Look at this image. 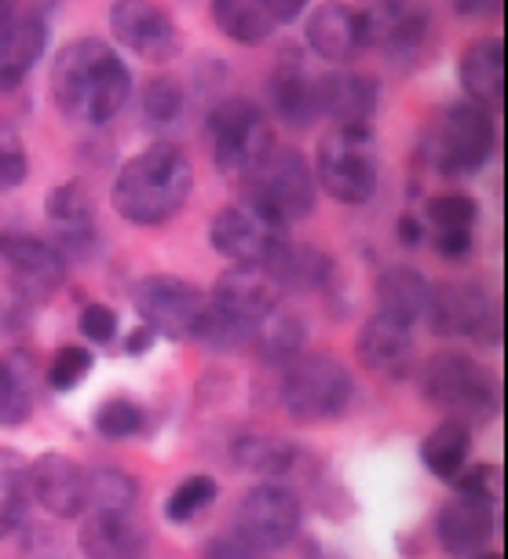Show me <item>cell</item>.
<instances>
[{
  "label": "cell",
  "instance_id": "6da1fadb",
  "mask_svg": "<svg viewBox=\"0 0 508 559\" xmlns=\"http://www.w3.org/2000/svg\"><path fill=\"white\" fill-rule=\"evenodd\" d=\"M132 96L125 59L99 37H78L51 59V99L73 124H107Z\"/></svg>",
  "mask_w": 508,
  "mask_h": 559
},
{
  "label": "cell",
  "instance_id": "7a4b0ae2",
  "mask_svg": "<svg viewBox=\"0 0 508 559\" xmlns=\"http://www.w3.org/2000/svg\"><path fill=\"white\" fill-rule=\"evenodd\" d=\"M194 191V165L173 143H154L121 165L114 179L110 205L125 224L135 227H162Z\"/></svg>",
  "mask_w": 508,
  "mask_h": 559
},
{
  "label": "cell",
  "instance_id": "3957f363",
  "mask_svg": "<svg viewBox=\"0 0 508 559\" xmlns=\"http://www.w3.org/2000/svg\"><path fill=\"white\" fill-rule=\"evenodd\" d=\"M241 179L249 198L246 205L274 227L300 224L315 213V173L300 151L268 146Z\"/></svg>",
  "mask_w": 508,
  "mask_h": 559
},
{
  "label": "cell",
  "instance_id": "277c9868",
  "mask_svg": "<svg viewBox=\"0 0 508 559\" xmlns=\"http://www.w3.org/2000/svg\"><path fill=\"white\" fill-rule=\"evenodd\" d=\"M279 399L296 425H326L347 414L355 399V377L333 355H296L282 369Z\"/></svg>",
  "mask_w": 508,
  "mask_h": 559
},
{
  "label": "cell",
  "instance_id": "5b68a950",
  "mask_svg": "<svg viewBox=\"0 0 508 559\" xmlns=\"http://www.w3.org/2000/svg\"><path fill=\"white\" fill-rule=\"evenodd\" d=\"M425 399L439 409L442 420H458L464 428L486 425L497 414V384L469 355L442 352L421 369Z\"/></svg>",
  "mask_w": 508,
  "mask_h": 559
},
{
  "label": "cell",
  "instance_id": "8992f818",
  "mask_svg": "<svg viewBox=\"0 0 508 559\" xmlns=\"http://www.w3.org/2000/svg\"><path fill=\"white\" fill-rule=\"evenodd\" d=\"M494 151V121L491 110L475 107V103L461 99L450 103L439 114V121L428 132V165L447 179L475 176L491 162Z\"/></svg>",
  "mask_w": 508,
  "mask_h": 559
},
{
  "label": "cell",
  "instance_id": "52a82bcc",
  "mask_svg": "<svg viewBox=\"0 0 508 559\" xmlns=\"http://www.w3.org/2000/svg\"><path fill=\"white\" fill-rule=\"evenodd\" d=\"M377 151L374 135L355 132H330L322 135L319 154H315V183L344 205H366L377 194Z\"/></svg>",
  "mask_w": 508,
  "mask_h": 559
},
{
  "label": "cell",
  "instance_id": "ba28073f",
  "mask_svg": "<svg viewBox=\"0 0 508 559\" xmlns=\"http://www.w3.org/2000/svg\"><path fill=\"white\" fill-rule=\"evenodd\" d=\"M366 48H377L395 67H417L432 48V15L421 0H366L358 8Z\"/></svg>",
  "mask_w": 508,
  "mask_h": 559
},
{
  "label": "cell",
  "instance_id": "9c48e42d",
  "mask_svg": "<svg viewBox=\"0 0 508 559\" xmlns=\"http://www.w3.org/2000/svg\"><path fill=\"white\" fill-rule=\"evenodd\" d=\"M132 308L140 314L143 330H151L154 336H165V341H194L209 300L187 278H176V274H146V278L132 286Z\"/></svg>",
  "mask_w": 508,
  "mask_h": 559
},
{
  "label": "cell",
  "instance_id": "30bf717a",
  "mask_svg": "<svg viewBox=\"0 0 508 559\" xmlns=\"http://www.w3.org/2000/svg\"><path fill=\"white\" fill-rule=\"evenodd\" d=\"M209 143H213V162L220 173L241 179L249 165L271 146V132L257 103L231 96L220 99L209 114Z\"/></svg>",
  "mask_w": 508,
  "mask_h": 559
},
{
  "label": "cell",
  "instance_id": "8fae6325",
  "mask_svg": "<svg viewBox=\"0 0 508 559\" xmlns=\"http://www.w3.org/2000/svg\"><path fill=\"white\" fill-rule=\"evenodd\" d=\"M425 322L436 336H472L475 344L494 347L501 341V314L491 293L475 282H439L428 293Z\"/></svg>",
  "mask_w": 508,
  "mask_h": 559
},
{
  "label": "cell",
  "instance_id": "7c38bea8",
  "mask_svg": "<svg viewBox=\"0 0 508 559\" xmlns=\"http://www.w3.org/2000/svg\"><path fill=\"white\" fill-rule=\"evenodd\" d=\"M300 520H304L300 498L290 487H282V483H260V487H252L238 501L235 537L263 548V552H274V548H285L300 534Z\"/></svg>",
  "mask_w": 508,
  "mask_h": 559
},
{
  "label": "cell",
  "instance_id": "4fadbf2b",
  "mask_svg": "<svg viewBox=\"0 0 508 559\" xmlns=\"http://www.w3.org/2000/svg\"><path fill=\"white\" fill-rule=\"evenodd\" d=\"M0 260L8 267V282L19 304H48L67 282V260L62 252L45 238L29 235H8L0 238Z\"/></svg>",
  "mask_w": 508,
  "mask_h": 559
},
{
  "label": "cell",
  "instance_id": "5bb4252c",
  "mask_svg": "<svg viewBox=\"0 0 508 559\" xmlns=\"http://www.w3.org/2000/svg\"><path fill=\"white\" fill-rule=\"evenodd\" d=\"M110 29L118 45L143 62H173L179 56V29L154 0H114Z\"/></svg>",
  "mask_w": 508,
  "mask_h": 559
},
{
  "label": "cell",
  "instance_id": "9a60e30c",
  "mask_svg": "<svg viewBox=\"0 0 508 559\" xmlns=\"http://www.w3.org/2000/svg\"><path fill=\"white\" fill-rule=\"evenodd\" d=\"M282 227L268 224L252 213L249 205H227L220 209L209 224V246L231 263H249V267H268L274 249L282 246Z\"/></svg>",
  "mask_w": 508,
  "mask_h": 559
},
{
  "label": "cell",
  "instance_id": "2e32d148",
  "mask_svg": "<svg viewBox=\"0 0 508 559\" xmlns=\"http://www.w3.org/2000/svg\"><path fill=\"white\" fill-rule=\"evenodd\" d=\"M29 501L51 512L56 520H78L88 512V472L67 453H40L26 468Z\"/></svg>",
  "mask_w": 508,
  "mask_h": 559
},
{
  "label": "cell",
  "instance_id": "e0dca14e",
  "mask_svg": "<svg viewBox=\"0 0 508 559\" xmlns=\"http://www.w3.org/2000/svg\"><path fill=\"white\" fill-rule=\"evenodd\" d=\"M45 216L51 227V246L70 257L84 260L95 249V198L81 179H67V183L51 187L45 198Z\"/></svg>",
  "mask_w": 508,
  "mask_h": 559
},
{
  "label": "cell",
  "instance_id": "ac0fdd59",
  "mask_svg": "<svg viewBox=\"0 0 508 559\" xmlns=\"http://www.w3.org/2000/svg\"><path fill=\"white\" fill-rule=\"evenodd\" d=\"M355 352L369 373H377L380 381H406L410 369L417 358V341H414V325L391 319V314L377 311L369 314L366 325L355 336Z\"/></svg>",
  "mask_w": 508,
  "mask_h": 559
},
{
  "label": "cell",
  "instance_id": "d6986e66",
  "mask_svg": "<svg viewBox=\"0 0 508 559\" xmlns=\"http://www.w3.org/2000/svg\"><path fill=\"white\" fill-rule=\"evenodd\" d=\"M209 308H216L220 314H227V319L241 325H257L274 308H282V286L271 278V271L235 263L216 278Z\"/></svg>",
  "mask_w": 508,
  "mask_h": 559
},
{
  "label": "cell",
  "instance_id": "ffe728a7",
  "mask_svg": "<svg viewBox=\"0 0 508 559\" xmlns=\"http://www.w3.org/2000/svg\"><path fill=\"white\" fill-rule=\"evenodd\" d=\"M322 92V118L333 121L336 132H355V135H374L377 118V81L355 70H330L319 78Z\"/></svg>",
  "mask_w": 508,
  "mask_h": 559
},
{
  "label": "cell",
  "instance_id": "44dd1931",
  "mask_svg": "<svg viewBox=\"0 0 508 559\" xmlns=\"http://www.w3.org/2000/svg\"><path fill=\"white\" fill-rule=\"evenodd\" d=\"M308 48L333 67H347L366 51V34L358 8L347 0H322L308 15Z\"/></svg>",
  "mask_w": 508,
  "mask_h": 559
},
{
  "label": "cell",
  "instance_id": "7402d4cb",
  "mask_svg": "<svg viewBox=\"0 0 508 559\" xmlns=\"http://www.w3.org/2000/svg\"><path fill=\"white\" fill-rule=\"evenodd\" d=\"M494 534V498H472L458 493L450 504H442L436 515V537L442 552L453 559H469L483 552L486 537Z\"/></svg>",
  "mask_w": 508,
  "mask_h": 559
},
{
  "label": "cell",
  "instance_id": "603a6c76",
  "mask_svg": "<svg viewBox=\"0 0 508 559\" xmlns=\"http://www.w3.org/2000/svg\"><path fill=\"white\" fill-rule=\"evenodd\" d=\"M271 103H274V114H279L282 124L290 129L304 132L311 124L322 121V92H319V78H311L304 70L300 59H290L274 70L271 78Z\"/></svg>",
  "mask_w": 508,
  "mask_h": 559
},
{
  "label": "cell",
  "instance_id": "cb8c5ba5",
  "mask_svg": "<svg viewBox=\"0 0 508 559\" xmlns=\"http://www.w3.org/2000/svg\"><path fill=\"white\" fill-rule=\"evenodd\" d=\"M78 542L84 559H140L146 537L132 512L92 509L84 512Z\"/></svg>",
  "mask_w": 508,
  "mask_h": 559
},
{
  "label": "cell",
  "instance_id": "d4e9b609",
  "mask_svg": "<svg viewBox=\"0 0 508 559\" xmlns=\"http://www.w3.org/2000/svg\"><path fill=\"white\" fill-rule=\"evenodd\" d=\"M48 48V26L34 12H19L15 23L0 34V92L19 88Z\"/></svg>",
  "mask_w": 508,
  "mask_h": 559
},
{
  "label": "cell",
  "instance_id": "484cf974",
  "mask_svg": "<svg viewBox=\"0 0 508 559\" xmlns=\"http://www.w3.org/2000/svg\"><path fill=\"white\" fill-rule=\"evenodd\" d=\"M461 88L469 92V103L491 110L505 99V40L480 37L461 56Z\"/></svg>",
  "mask_w": 508,
  "mask_h": 559
},
{
  "label": "cell",
  "instance_id": "4316f807",
  "mask_svg": "<svg viewBox=\"0 0 508 559\" xmlns=\"http://www.w3.org/2000/svg\"><path fill=\"white\" fill-rule=\"evenodd\" d=\"M37 362L29 352L0 355V428H23L37 406Z\"/></svg>",
  "mask_w": 508,
  "mask_h": 559
},
{
  "label": "cell",
  "instance_id": "83f0119b",
  "mask_svg": "<svg viewBox=\"0 0 508 559\" xmlns=\"http://www.w3.org/2000/svg\"><path fill=\"white\" fill-rule=\"evenodd\" d=\"M263 271H271V278L282 289H322L333 274V260L315 246L282 238V246L274 249V257Z\"/></svg>",
  "mask_w": 508,
  "mask_h": 559
},
{
  "label": "cell",
  "instance_id": "f1b7e54d",
  "mask_svg": "<svg viewBox=\"0 0 508 559\" xmlns=\"http://www.w3.org/2000/svg\"><path fill=\"white\" fill-rule=\"evenodd\" d=\"M428 278L414 267H388L377 278V311L391 314V319L417 325L425 322L428 311Z\"/></svg>",
  "mask_w": 508,
  "mask_h": 559
},
{
  "label": "cell",
  "instance_id": "f546056e",
  "mask_svg": "<svg viewBox=\"0 0 508 559\" xmlns=\"http://www.w3.org/2000/svg\"><path fill=\"white\" fill-rule=\"evenodd\" d=\"M235 464L246 472H257V476H282V472L296 468V442L274 436V431H241L235 439Z\"/></svg>",
  "mask_w": 508,
  "mask_h": 559
},
{
  "label": "cell",
  "instance_id": "4dcf8cb0",
  "mask_svg": "<svg viewBox=\"0 0 508 559\" xmlns=\"http://www.w3.org/2000/svg\"><path fill=\"white\" fill-rule=\"evenodd\" d=\"M472 453V428L458 425V420H439L421 442V461L428 464V472L442 483H453L464 468Z\"/></svg>",
  "mask_w": 508,
  "mask_h": 559
},
{
  "label": "cell",
  "instance_id": "1f68e13d",
  "mask_svg": "<svg viewBox=\"0 0 508 559\" xmlns=\"http://www.w3.org/2000/svg\"><path fill=\"white\" fill-rule=\"evenodd\" d=\"M252 347L268 366H290L296 355H304V322L300 314L274 308L268 319L252 325Z\"/></svg>",
  "mask_w": 508,
  "mask_h": 559
},
{
  "label": "cell",
  "instance_id": "d6a6232c",
  "mask_svg": "<svg viewBox=\"0 0 508 559\" xmlns=\"http://www.w3.org/2000/svg\"><path fill=\"white\" fill-rule=\"evenodd\" d=\"M213 19L238 45H263L279 29L263 0H213Z\"/></svg>",
  "mask_w": 508,
  "mask_h": 559
},
{
  "label": "cell",
  "instance_id": "836d02e7",
  "mask_svg": "<svg viewBox=\"0 0 508 559\" xmlns=\"http://www.w3.org/2000/svg\"><path fill=\"white\" fill-rule=\"evenodd\" d=\"M29 461L15 450H0V537L15 534L26 523L29 509Z\"/></svg>",
  "mask_w": 508,
  "mask_h": 559
},
{
  "label": "cell",
  "instance_id": "e575fe53",
  "mask_svg": "<svg viewBox=\"0 0 508 559\" xmlns=\"http://www.w3.org/2000/svg\"><path fill=\"white\" fill-rule=\"evenodd\" d=\"M480 209L469 194H436L425 205V238L432 235H472Z\"/></svg>",
  "mask_w": 508,
  "mask_h": 559
},
{
  "label": "cell",
  "instance_id": "d590c367",
  "mask_svg": "<svg viewBox=\"0 0 508 559\" xmlns=\"http://www.w3.org/2000/svg\"><path fill=\"white\" fill-rule=\"evenodd\" d=\"M140 114L146 129H168V124H176L179 114H184V84L168 78V73L151 78L140 92Z\"/></svg>",
  "mask_w": 508,
  "mask_h": 559
},
{
  "label": "cell",
  "instance_id": "8d00e7d4",
  "mask_svg": "<svg viewBox=\"0 0 508 559\" xmlns=\"http://www.w3.org/2000/svg\"><path fill=\"white\" fill-rule=\"evenodd\" d=\"M140 487L118 468L88 472V512L92 509H110V512H132Z\"/></svg>",
  "mask_w": 508,
  "mask_h": 559
},
{
  "label": "cell",
  "instance_id": "74e56055",
  "mask_svg": "<svg viewBox=\"0 0 508 559\" xmlns=\"http://www.w3.org/2000/svg\"><path fill=\"white\" fill-rule=\"evenodd\" d=\"M216 493H220V487H216L213 476H201V472H198V476H187L173 493H168L165 515L173 523H190L194 515H201L209 504L216 501Z\"/></svg>",
  "mask_w": 508,
  "mask_h": 559
},
{
  "label": "cell",
  "instance_id": "f35d334b",
  "mask_svg": "<svg viewBox=\"0 0 508 559\" xmlns=\"http://www.w3.org/2000/svg\"><path fill=\"white\" fill-rule=\"evenodd\" d=\"M29 176V154L15 121L0 118V194L23 187Z\"/></svg>",
  "mask_w": 508,
  "mask_h": 559
},
{
  "label": "cell",
  "instance_id": "ab89813d",
  "mask_svg": "<svg viewBox=\"0 0 508 559\" xmlns=\"http://www.w3.org/2000/svg\"><path fill=\"white\" fill-rule=\"evenodd\" d=\"M92 369V352L88 347H78V344H67L51 355L48 362V388L51 392H73Z\"/></svg>",
  "mask_w": 508,
  "mask_h": 559
},
{
  "label": "cell",
  "instance_id": "60d3db41",
  "mask_svg": "<svg viewBox=\"0 0 508 559\" xmlns=\"http://www.w3.org/2000/svg\"><path fill=\"white\" fill-rule=\"evenodd\" d=\"M143 428V409L129 399H110L95 409V431L107 439H132Z\"/></svg>",
  "mask_w": 508,
  "mask_h": 559
},
{
  "label": "cell",
  "instance_id": "b9f144b4",
  "mask_svg": "<svg viewBox=\"0 0 508 559\" xmlns=\"http://www.w3.org/2000/svg\"><path fill=\"white\" fill-rule=\"evenodd\" d=\"M81 333L88 336L92 344H110L114 336H118V311L107 308V304H84Z\"/></svg>",
  "mask_w": 508,
  "mask_h": 559
},
{
  "label": "cell",
  "instance_id": "7bdbcfd3",
  "mask_svg": "<svg viewBox=\"0 0 508 559\" xmlns=\"http://www.w3.org/2000/svg\"><path fill=\"white\" fill-rule=\"evenodd\" d=\"M19 552H23V559H70V548L48 526H29V531H23V548Z\"/></svg>",
  "mask_w": 508,
  "mask_h": 559
},
{
  "label": "cell",
  "instance_id": "ee69618b",
  "mask_svg": "<svg viewBox=\"0 0 508 559\" xmlns=\"http://www.w3.org/2000/svg\"><path fill=\"white\" fill-rule=\"evenodd\" d=\"M205 559H271V552L241 542V537H216V542L205 548Z\"/></svg>",
  "mask_w": 508,
  "mask_h": 559
},
{
  "label": "cell",
  "instance_id": "f6af8a7d",
  "mask_svg": "<svg viewBox=\"0 0 508 559\" xmlns=\"http://www.w3.org/2000/svg\"><path fill=\"white\" fill-rule=\"evenodd\" d=\"M311 0H263V8H268V15L274 19V26H290L296 23L304 12H308Z\"/></svg>",
  "mask_w": 508,
  "mask_h": 559
},
{
  "label": "cell",
  "instance_id": "bcb514c9",
  "mask_svg": "<svg viewBox=\"0 0 508 559\" xmlns=\"http://www.w3.org/2000/svg\"><path fill=\"white\" fill-rule=\"evenodd\" d=\"M154 341H157V336L140 325V330H135V333L129 336V341H125V352H129V355H143V352H151V344H154Z\"/></svg>",
  "mask_w": 508,
  "mask_h": 559
},
{
  "label": "cell",
  "instance_id": "7dc6e473",
  "mask_svg": "<svg viewBox=\"0 0 508 559\" xmlns=\"http://www.w3.org/2000/svg\"><path fill=\"white\" fill-rule=\"evenodd\" d=\"M497 4H501V0H458V12L461 15H491V12H497Z\"/></svg>",
  "mask_w": 508,
  "mask_h": 559
},
{
  "label": "cell",
  "instance_id": "c3c4849f",
  "mask_svg": "<svg viewBox=\"0 0 508 559\" xmlns=\"http://www.w3.org/2000/svg\"><path fill=\"white\" fill-rule=\"evenodd\" d=\"M395 230H399V235H402V241H406V246H417V241L425 238V227H421L414 216H402Z\"/></svg>",
  "mask_w": 508,
  "mask_h": 559
},
{
  "label": "cell",
  "instance_id": "681fc988",
  "mask_svg": "<svg viewBox=\"0 0 508 559\" xmlns=\"http://www.w3.org/2000/svg\"><path fill=\"white\" fill-rule=\"evenodd\" d=\"M15 15H19V0H0V34L15 23Z\"/></svg>",
  "mask_w": 508,
  "mask_h": 559
},
{
  "label": "cell",
  "instance_id": "f907efd6",
  "mask_svg": "<svg viewBox=\"0 0 508 559\" xmlns=\"http://www.w3.org/2000/svg\"><path fill=\"white\" fill-rule=\"evenodd\" d=\"M469 559H505L501 552H475V556H469Z\"/></svg>",
  "mask_w": 508,
  "mask_h": 559
}]
</instances>
